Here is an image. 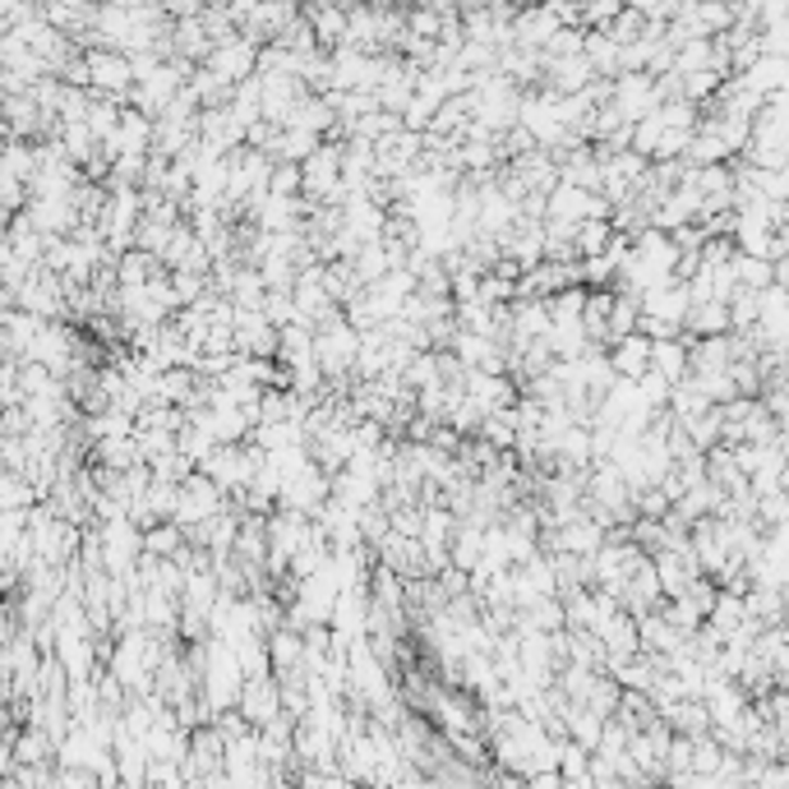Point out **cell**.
<instances>
[{
    "instance_id": "2",
    "label": "cell",
    "mask_w": 789,
    "mask_h": 789,
    "mask_svg": "<svg viewBox=\"0 0 789 789\" xmlns=\"http://www.w3.org/2000/svg\"><path fill=\"white\" fill-rule=\"evenodd\" d=\"M88 74H93V84H98V88H125L134 79V61H125V56L93 51L88 56Z\"/></svg>"
},
{
    "instance_id": "3",
    "label": "cell",
    "mask_w": 789,
    "mask_h": 789,
    "mask_svg": "<svg viewBox=\"0 0 789 789\" xmlns=\"http://www.w3.org/2000/svg\"><path fill=\"white\" fill-rule=\"evenodd\" d=\"M609 365H614L619 374H628V379L646 374V370H651V342H646V337H628V342H619V352H614Z\"/></svg>"
},
{
    "instance_id": "1",
    "label": "cell",
    "mask_w": 789,
    "mask_h": 789,
    "mask_svg": "<svg viewBox=\"0 0 789 789\" xmlns=\"http://www.w3.org/2000/svg\"><path fill=\"white\" fill-rule=\"evenodd\" d=\"M356 333L346 329V323H333V329H323L319 337H315V356H319V365L329 374H337L342 365H352V356H356Z\"/></svg>"
}]
</instances>
